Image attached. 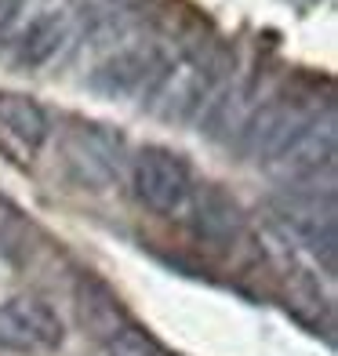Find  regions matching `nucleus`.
<instances>
[{"label":"nucleus","mask_w":338,"mask_h":356,"mask_svg":"<svg viewBox=\"0 0 338 356\" xmlns=\"http://www.w3.org/2000/svg\"><path fill=\"white\" fill-rule=\"evenodd\" d=\"M218 91V58L204 47L182 51L160 66L146 91V109L168 124H189L207 109Z\"/></svg>","instance_id":"1"},{"label":"nucleus","mask_w":338,"mask_h":356,"mask_svg":"<svg viewBox=\"0 0 338 356\" xmlns=\"http://www.w3.org/2000/svg\"><path fill=\"white\" fill-rule=\"evenodd\" d=\"M316 106L305 99V95L298 91H284V95H273V99L259 102L248 120L240 124L236 131V149L259 160V164H266V160H277L287 145L295 142V135L302 131L305 124H309L316 117Z\"/></svg>","instance_id":"2"},{"label":"nucleus","mask_w":338,"mask_h":356,"mask_svg":"<svg viewBox=\"0 0 338 356\" xmlns=\"http://www.w3.org/2000/svg\"><path fill=\"white\" fill-rule=\"evenodd\" d=\"M131 193L153 215H182L193 197V171L179 153L164 145H146L131 164Z\"/></svg>","instance_id":"3"},{"label":"nucleus","mask_w":338,"mask_h":356,"mask_svg":"<svg viewBox=\"0 0 338 356\" xmlns=\"http://www.w3.org/2000/svg\"><path fill=\"white\" fill-rule=\"evenodd\" d=\"M62 346V320L40 298L0 302V349L11 353H55Z\"/></svg>","instance_id":"4"},{"label":"nucleus","mask_w":338,"mask_h":356,"mask_svg":"<svg viewBox=\"0 0 338 356\" xmlns=\"http://www.w3.org/2000/svg\"><path fill=\"white\" fill-rule=\"evenodd\" d=\"M160 66H164V55H160L156 44H131V47H120L109 58H102L91 70L88 84H91V91L106 95V99H124V95H138L142 88L150 91Z\"/></svg>","instance_id":"5"},{"label":"nucleus","mask_w":338,"mask_h":356,"mask_svg":"<svg viewBox=\"0 0 338 356\" xmlns=\"http://www.w3.org/2000/svg\"><path fill=\"white\" fill-rule=\"evenodd\" d=\"M186 211H189L193 233H197L200 240H207V244L225 248L244 233V211H240V204L230 197V193H222L218 186L193 189Z\"/></svg>","instance_id":"6"},{"label":"nucleus","mask_w":338,"mask_h":356,"mask_svg":"<svg viewBox=\"0 0 338 356\" xmlns=\"http://www.w3.org/2000/svg\"><path fill=\"white\" fill-rule=\"evenodd\" d=\"M335 145H338V117H335V106H328L302 127L295 142L277 160L284 164V171H291L295 178H305V175H316L320 168H335L331 164Z\"/></svg>","instance_id":"7"},{"label":"nucleus","mask_w":338,"mask_h":356,"mask_svg":"<svg viewBox=\"0 0 338 356\" xmlns=\"http://www.w3.org/2000/svg\"><path fill=\"white\" fill-rule=\"evenodd\" d=\"M73 37V19L66 11H40L37 19L22 26V33L15 37V66L19 70H44L47 62H55L58 51Z\"/></svg>","instance_id":"8"},{"label":"nucleus","mask_w":338,"mask_h":356,"mask_svg":"<svg viewBox=\"0 0 338 356\" xmlns=\"http://www.w3.org/2000/svg\"><path fill=\"white\" fill-rule=\"evenodd\" d=\"M77 313H80V323H84L91 334H99L102 342H109L117 331L127 327L120 298L95 277H84L77 284Z\"/></svg>","instance_id":"9"},{"label":"nucleus","mask_w":338,"mask_h":356,"mask_svg":"<svg viewBox=\"0 0 338 356\" xmlns=\"http://www.w3.org/2000/svg\"><path fill=\"white\" fill-rule=\"evenodd\" d=\"M0 124L8 127V135H15L29 149L44 145L47 131H51V120H47L44 106L37 99H29V95H15V91L0 95Z\"/></svg>","instance_id":"10"},{"label":"nucleus","mask_w":338,"mask_h":356,"mask_svg":"<svg viewBox=\"0 0 338 356\" xmlns=\"http://www.w3.org/2000/svg\"><path fill=\"white\" fill-rule=\"evenodd\" d=\"M117 153H120V142L113 145L102 131H77L70 138V160L77 168H84V178H113L117 175Z\"/></svg>","instance_id":"11"},{"label":"nucleus","mask_w":338,"mask_h":356,"mask_svg":"<svg viewBox=\"0 0 338 356\" xmlns=\"http://www.w3.org/2000/svg\"><path fill=\"white\" fill-rule=\"evenodd\" d=\"M102 356H168V353L160 349L146 331H138V327H131V323H127L124 331H117V334L106 342Z\"/></svg>","instance_id":"12"},{"label":"nucleus","mask_w":338,"mask_h":356,"mask_svg":"<svg viewBox=\"0 0 338 356\" xmlns=\"http://www.w3.org/2000/svg\"><path fill=\"white\" fill-rule=\"evenodd\" d=\"M15 229H19V211H15V207L0 197V240L4 236H11Z\"/></svg>","instance_id":"13"}]
</instances>
